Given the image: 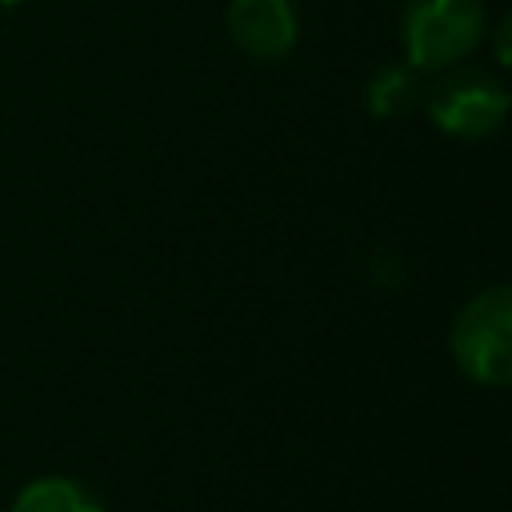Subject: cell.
Masks as SVG:
<instances>
[{
  "label": "cell",
  "mask_w": 512,
  "mask_h": 512,
  "mask_svg": "<svg viewBox=\"0 0 512 512\" xmlns=\"http://www.w3.org/2000/svg\"><path fill=\"white\" fill-rule=\"evenodd\" d=\"M488 16L480 0H408L400 16L404 64L424 72H444L468 60L484 40Z\"/></svg>",
  "instance_id": "obj_1"
},
{
  "label": "cell",
  "mask_w": 512,
  "mask_h": 512,
  "mask_svg": "<svg viewBox=\"0 0 512 512\" xmlns=\"http://www.w3.org/2000/svg\"><path fill=\"white\" fill-rule=\"evenodd\" d=\"M448 348L456 368L484 388L512 380V292L508 284L480 288L452 320Z\"/></svg>",
  "instance_id": "obj_2"
},
{
  "label": "cell",
  "mask_w": 512,
  "mask_h": 512,
  "mask_svg": "<svg viewBox=\"0 0 512 512\" xmlns=\"http://www.w3.org/2000/svg\"><path fill=\"white\" fill-rule=\"evenodd\" d=\"M424 108L432 116V124L444 136L456 140H484L492 136L504 116H508V92L480 72H452L448 80H440L428 96Z\"/></svg>",
  "instance_id": "obj_3"
},
{
  "label": "cell",
  "mask_w": 512,
  "mask_h": 512,
  "mask_svg": "<svg viewBox=\"0 0 512 512\" xmlns=\"http://www.w3.org/2000/svg\"><path fill=\"white\" fill-rule=\"evenodd\" d=\"M224 28L248 60H280L296 48L300 16L292 0H228Z\"/></svg>",
  "instance_id": "obj_4"
},
{
  "label": "cell",
  "mask_w": 512,
  "mask_h": 512,
  "mask_svg": "<svg viewBox=\"0 0 512 512\" xmlns=\"http://www.w3.org/2000/svg\"><path fill=\"white\" fill-rule=\"evenodd\" d=\"M8 512H104V504L72 476H36L12 496Z\"/></svg>",
  "instance_id": "obj_5"
},
{
  "label": "cell",
  "mask_w": 512,
  "mask_h": 512,
  "mask_svg": "<svg viewBox=\"0 0 512 512\" xmlns=\"http://www.w3.org/2000/svg\"><path fill=\"white\" fill-rule=\"evenodd\" d=\"M424 100V88H420V72L408 68L404 60L400 64H384L372 72L368 88H364V104L376 120H392V116H404L412 112L416 104Z\"/></svg>",
  "instance_id": "obj_6"
},
{
  "label": "cell",
  "mask_w": 512,
  "mask_h": 512,
  "mask_svg": "<svg viewBox=\"0 0 512 512\" xmlns=\"http://www.w3.org/2000/svg\"><path fill=\"white\" fill-rule=\"evenodd\" d=\"M8 4H20V0H0V8H8Z\"/></svg>",
  "instance_id": "obj_7"
}]
</instances>
